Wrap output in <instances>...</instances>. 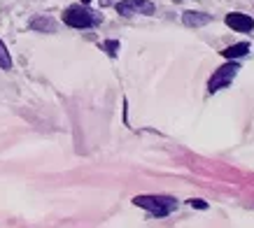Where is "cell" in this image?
Segmentation results:
<instances>
[{"instance_id":"1","label":"cell","mask_w":254,"mask_h":228,"mask_svg":"<svg viewBox=\"0 0 254 228\" xmlns=\"http://www.w3.org/2000/svg\"><path fill=\"white\" fill-rule=\"evenodd\" d=\"M133 205L147 210L156 219H163V217H168V214H173L177 210V198L156 196V193H152V196H135L133 198Z\"/></svg>"},{"instance_id":"2","label":"cell","mask_w":254,"mask_h":228,"mask_svg":"<svg viewBox=\"0 0 254 228\" xmlns=\"http://www.w3.org/2000/svg\"><path fill=\"white\" fill-rule=\"evenodd\" d=\"M100 21V16H96L89 7L84 5H70L65 12H63V23L70 26V28H91Z\"/></svg>"},{"instance_id":"3","label":"cell","mask_w":254,"mask_h":228,"mask_svg":"<svg viewBox=\"0 0 254 228\" xmlns=\"http://www.w3.org/2000/svg\"><path fill=\"white\" fill-rule=\"evenodd\" d=\"M240 72V65L236 61H229V63H224L222 68H217L215 70V75L210 77V82H208V91L210 93H215V91H222V89H226L229 84L236 79V75Z\"/></svg>"},{"instance_id":"4","label":"cell","mask_w":254,"mask_h":228,"mask_svg":"<svg viewBox=\"0 0 254 228\" xmlns=\"http://www.w3.org/2000/svg\"><path fill=\"white\" fill-rule=\"evenodd\" d=\"M115 7L122 16L154 14V2H149V0H122V2H117Z\"/></svg>"},{"instance_id":"5","label":"cell","mask_w":254,"mask_h":228,"mask_svg":"<svg viewBox=\"0 0 254 228\" xmlns=\"http://www.w3.org/2000/svg\"><path fill=\"white\" fill-rule=\"evenodd\" d=\"M226 26L233 28L236 33H250L254 31V19L247 14H240V12H231V14H226Z\"/></svg>"},{"instance_id":"6","label":"cell","mask_w":254,"mask_h":228,"mask_svg":"<svg viewBox=\"0 0 254 228\" xmlns=\"http://www.w3.org/2000/svg\"><path fill=\"white\" fill-rule=\"evenodd\" d=\"M182 23L189 26V28H203V26H208L212 23V14L208 12H196V9H189L182 14Z\"/></svg>"},{"instance_id":"7","label":"cell","mask_w":254,"mask_h":228,"mask_svg":"<svg viewBox=\"0 0 254 228\" xmlns=\"http://www.w3.org/2000/svg\"><path fill=\"white\" fill-rule=\"evenodd\" d=\"M247 52H250V42H238V45L226 47V49L222 52V56L226 58V61H236V58L247 56Z\"/></svg>"},{"instance_id":"8","label":"cell","mask_w":254,"mask_h":228,"mask_svg":"<svg viewBox=\"0 0 254 228\" xmlns=\"http://www.w3.org/2000/svg\"><path fill=\"white\" fill-rule=\"evenodd\" d=\"M31 28H33V31L54 33L56 23H54V19H49V16H38V19H33V21H31Z\"/></svg>"},{"instance_id":"9","label":"cell","mask_w":254,"mask_h":228,"mask_svg":"<svg viewBox=\"0 0 254 228\" xmlns=\"http://www.w3.org/2000/svg\"><path fill=\"white\" fill-rule=\"evenodd\" d=\"M0 68H2V70L12 68V56H9L7 47H5V42H2V40H0Z\"/></svg>"},{"instance_id":"10","label":"cell","mask_w":254,"mask_h":228,"mask_svg":"<svg viewBox=\"0 0 254 228\" xmlns=\"http://www.w3.org/2000/svg\"><path fill=\"white\" fill-rule=\"evenodd\" d=\"M103 49L110 54V56H117V49H119V42L117 40H108V42H103Z\"/></svg>"},{"instance_id":"11","label":"cell","mask_w":254,"mask_h":228,"mask_svg":"<svg viewBox=\"0 0 254 228\" xmlns=\"http://www.w3.org/2000/svg\"><path fill=\"white\" fill-rule=\"evenodd\" d=\"M189 205L198 207V210H205V207H208V203H203V200H198V198H193V200H189Z\"/></svg>"},{"instance_id":"12","label":"cell","mask_w":254,"mask_h":228,"mask_svg":"<svg viewBox=\"0 0 254 228\" xmlns=\"http://www.w3.org/2000/svg\"><path fill=\"white\" fill-rule=\"evenodd\" d=\"M86 2H91V0H82V5H86Z\"/></svg>"}]
</instances>
